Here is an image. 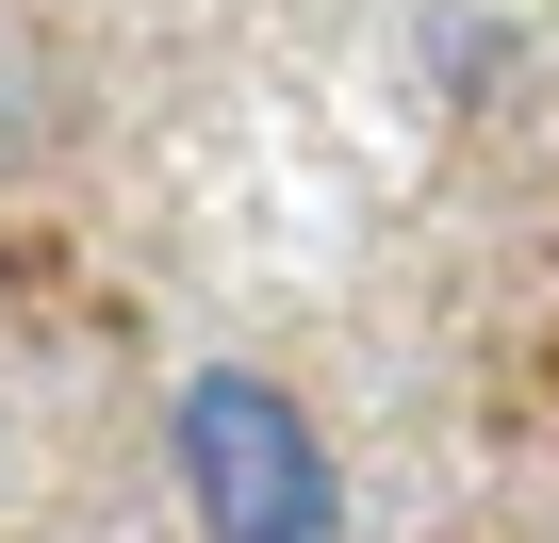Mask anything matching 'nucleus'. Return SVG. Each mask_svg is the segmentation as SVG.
Segmentation results:
<instances>
[{"label":"nucleus","instance_id":"obj_1","mask_svg":"<svg viewBox=\"0 0 559 543\" xmlns=\"http://www.w3.org/2000/svg\"><path fill=\"white\" fill-rule=\"evenodd\" d=\"M165 461H181V510L198 543H346V477H330V428L247 379V363H198L181 412H165Z\"/></svg>","mask_w":559,"mask_h":543}]
</instances>
